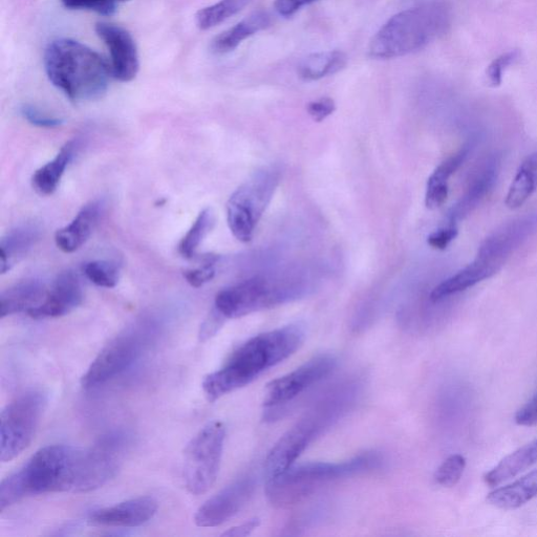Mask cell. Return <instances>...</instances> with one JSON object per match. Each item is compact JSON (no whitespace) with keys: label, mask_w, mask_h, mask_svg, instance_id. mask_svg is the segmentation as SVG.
Segmentation results:
<instances>
[{"label":"cell","mask_w":537,"mask_h":537,"mask_svg":"<svg viewBox=\"0 0 537 537\" xmlns=\"http://www.w3.org/2000/svg\"><path fill=\"white\" fill-rule=\"evenodd\" d=\"M306 338L302 324L257 335L236 350L218 372L208 375L203 381V391L209 401L244 388L264 372L292 356Z\"/></svg>","instance_id":"6da1fadb"},{"label":"cell","mask_w":537,"mask_h":537,"mask_svg":"<svg viewBox=\"0 0 537 537\" xmlns=\"http://www.w3.org/2000/svg\"><path fill=\"white\" fill-rule=\"evenodd\" d=\"M44 62L54 87L77 103L102 98L114 78L110 64L99 53L69 38L53 40Z\"/></svg>","instance_id":"7a4b0ae2"},{"label":"cell","mask_w":537,"mask_h":537,"mask_svg":"<svg viewBox=\"0 0 537 537\" xmlns=\"http://www.w3.org/2000/svg\"><path fill=\"white\" fill-rule=\"evenodd\" d=\"M80 448L50 445L41 448L28 463L0 486V511L41 494L75 492Z\"/></svg>","instance_id":"3957f363"},{"label":"cell","mask_w":537,"mask_h":537,"mask_svg":"<svg viewBox=\"0 0 537 537\" xmlns=\"http://www.w3.org/2000/svg\"><path fill=\"white\" fill-rule=\"evenodd\" d=\"M451 24V13L443 3H427L404 10L380 28L370 42L376 59H393L423 50L443 36Z\"/></svg>","instance_id":"277c9868"},{"label":"cell","mask_w":537,"mask_h":537,"mask_svg":"<svg viewBox=\"0 0 537 537\" xmlns=\"http://www.w3.org/2000/svg\"><path fill=\"white\" fill-rule=\"evenodd\" d=\"M537 231V212L515 219L491 233L482 243L474 262L445 279L431 293L437 303L464 292L496 275L510 257Z\"/></svg>","instance_id":"5b68a950"},{"label":"cell","mask_w":537,"mask_h":537,"mask_svg":"<svg viewBox=\"0 0 537 537\" xmlns=\"http://www.w3.org/2000/svg\"><path fill=\"white\" fill-rule=\"evenodd\" d=\"M381 458L376 453L362 454L342 463H310L292 466L283 474L268 479L266 494L276 508L303 502L322 487L376 469Z\"/></svg>","instance_id":"8992f818"},{"label":"cell","mask_w":537,"mask_h":537,"mask_svg":"<svg viewBox=\"0 0 537 537\" xmlns=\"http://www.w3.org/2000/svg\"><path fill=\"white\" fill-rule=\"evenodd\" d=\"M354 395L351 389L331 395L290 428L274 445L266 459L267 478L281 475L291 468L307 447L347 411Z\"/></svg>","instance_id":"52a82bcc"},{"label":"cell","mask_w":537,"mask_h":537,"mask_svg":"<svg viewBox=\"0 0 537 537\" xmlns=\"http://www.w3.org/2000/svg\"><path fill=\"white\" fill-rule=\"evenodd\" d=\"M307 287L293 278L255 276L222 290L213 309L225 319L269 310L305 296Z\"/></svg>","instance_id":"ba28073f"},{"label":"cell","mask_w":537,"mask_h":537,"mask_svg":"<svg viewBox=\"0 0 537 537\" xmlns=\"http://www.w3.org/2000/svg\"><path fill=\"white\" fill-rule=\"evenodd\" d=\"M158 334L154 320H142L110 341L81 378L85 390H94L131 370Z\"/></svg>","instance_id":"9c48e42d"},{"label":"cell","mask_w":537,"mask_h":537,"mask_svg":"<svg viewBox=\"0 0 537 537\" xmlns=\"http://www.w3.org/2000/svg\"><path fill=\"white\" fill-rule=\"evenodd\" d=\"M281 179V168L265 167L233 192L226 209L228 226L236 240L251 242Z\"/></svg>","instance_id":"30bf717a"},{"label":"cell","mask_w":537,"mask_h":537,"mask_svg":"<svg viewBox=\"0 0 537 537\" xmlns=\"http://www.w3.org/2000/svg\"><path fill=\"white\" fill-rule=\"evenodd\" d=\"M226 427L213 421L193 437L184 454L183 478L195 496L206 493L216 483L221 467Z\"/></svg>","instance_id":"8fae6325"},{"label":"cell","mask_w":537,"mask_h":537,"mask_svg":"<svg viewBox=\"0 0 537 537\" xmlns=\"http://www.w3.org/2000/svg\"><path fill=\"white\" fill-rule=\"evenodd\" d=\"M47 395L32 390L9 403L0 424V460L11 462L32 443L47 406Z\"/></svg>","instance_id":"7c38bea8"},{"label":"cell","mask_w":537,"mask_h":537,"mask_svg":"<svg viewBox=\"0 0 537 537\" xmlns=\"http://www.w3.org/2000/svg\"><path fill=\"white\" fill-rule=\"evenodd\" d=\"M130 439L121 432L102 437L81 449L75 492H89L111 481L119 471Z\"/></svg>","instance_id":"4fadbf2b"},{"label":"cell","mask_w":537,"mask_h":537,"mask_svg":"<svg viewBox=\"0 0 537 537\" xmlns=\"http://www.w3.org/2000/svg\"><path fill=\"white\" fill-rule=\"evenodd\" d=\"M337 367V358L332 354H320L292 373L267 384L264 406L279 407L290 403L311 386L329 377Z\"/></svg>","instance_id":"5bb4252c"},{"label":"cell","mask_w":537,"mask_h":537,"mask_svg":"<svg viewBox=\"0 0 537 537\" xmlns=\"http://www.w3.org/2000/svg\"><path fill=\"white\" fill-rule=\"evenodd\" d=\"M256 488V479L245 475L209 499L196 513L199 527H218L235 517L251 500Z\"/></svg>","instance_id":"9a60e30c"},{"label":"cell","mask_w":537,"mask_h":537,"mask_svg":"<svg viewBox=\"0 0 537 537\" xmlns=\"http://www.w3.org/2000/svg\"><path fill=\"white\" fill-rule=\"evenodd\" d=\"M95 31L110 51L113 77L121 82L133 81L139 73L140 60L130 32L107 23L96 24Z\"/></svg>","instance_id":"2e32d148"},{"label":"cell","mask_w":537,"mask_h":537,"mask_svg":"<svg viewBox=\"0 0 537 537\" xmlns=\"http://www.w3.org/2000/svg\"><path fill=\"white\" fill-rule=\"evenodd\" d=\"M84 294L79 275L68 270L60 273L44 302L28 314L33 319L57 318L68 315L76 310L83 302Z\"/></svg>","instance_id":"e0dca14e"},{"label":"cell","mask_w":537,"mask_h":537,"mask_svg":"<svg viewBox=\"0 0 537 537\" xmlns=\"http://www.w3.org/2000/svg\"><path fill=\"white\" fill-rule=\"evenodd\" d=\"M159 509L152 497H140L94 511L89 522L98 527L136 528L152 521Z\"/></svg>","instance_id":"ac0fdd59"},{"label":"cell","mask_w":537,"mask_h":537,"mask_svg":"<svg viewBox=\"0 0 537 537\" xmlns=\"http://www.w3.org/2000/svg\"><path fill=\"white\" fill-rule=\"evenodd\" d=\"M500 164V158L493 155L478 167L474 175H472L464 195L449 211V225L456 226L457 222L463 221L489 195V192L497 183Z\"/></svg>","instance_id":"d6986e66"},{"label":"cell","mask_w":537,"mask_h":537,"mask_svg":"<svg viewBox=\"0 0 537 537\" xmlns=\"http://www.w3.org/2000/svg\"><path fill=\"white\" fill-rule=\"evenodd\" d=\"M103 200L92 201L83 206L74 220L55 234V243L64 253H73L89 241L105 211Z\"/></svg>","instance_id":"ffe728a7"},{"label":"cell","mask_w":537,"mask_h":537,"mask_svg":"<svg viewBox=\"0 0 537 537\" xmlns=\"http://www.w3.org/2000/svg\"><path fill=\"white\" fill-rule=\"evenodd\" d=\"M41 226L36 222H27L11 229L0 241V271L6 274L23 261L39 242Z\"/></svg>","instance_id":"44dd1931"},{"label":"cell","mask_w":537,"mask_h":537,"mask_svg":"<svg viewBox=\"0 0 537 537\" xmlns=\"http://www.w3.org/2000/svg\"><path fill=\"white\" fill-rule=\"evenodd\" d=\"M48 288L40 279H25L0 295V317L29 313L44 302Z\"/></svg>","instance_id":"7402d4cb"},{"label":"cell","mask_w":537,"mask_h":537,"mask_svg":"<svg viewBox=\"0 0 537 537\" xmlns=\"http://www.w3.org/2000/svg\"><path fill=\"white\" fill-rule=\"evenodd\" d=\"M470 152L471 145H464L459 152L442 162L429 177L425 195V205L428 209L435 210L445 204L449 193L448 181L464 164Z\"/></svg>","instance_id":"603a6c76"},{"label":"cell","mask_w":537,"mask_h":537,"mask_svg":"<svg viewBox=\"0 0 537 537\" xmlns=\"http://www.w3.org/2000/svg\"><path fill=\"white\" fill-rule=\"evenodd\" d=\"M271 25V16L267 11H257L246 17L234 27L221 33L211 42L210 50L216 55H225L238 48L243 41Z\"/></svg>","instance_id":"cb8c5ba5"},{"label":"cell","mask_w":537,"mask_h":537,"mask_svg":"<svg viewBox=\"0 0 537 537\" xmlns=\"http://www.w3.org/2000/svg\"><path fill=\"white\" fill-rule=\"evenodd\" d=\"M77 148V141L67 142L52 161L35 171L32 177V187L39 196H52L57 190L64 173L75 157Z\"/></svg>","instance_id":"d4e9b609"},{"label":"cell","mask_w":537,"mask_h":537,"mask_svg":"<svg viewBox=\"0 0 537 537\" xmlns=\"http://www.w3.org/2000/svg\"><path fill=\"white\" fill-rule=\"evenodd\" d=\"M537 497V468L523 478L488 494L490 505L503 510L518 509Z\"/></svg>","instance_id":"484cf974"},{"label":"cell","mask_w":537,"mask_h":537,"mask_svg":"<svg viewBox=\"0 0 537 537\" xmlns=\"http://www.w3.org/2000/svg\"><path fill=\"white\" fill-rule=\"evenodd\" d=\"M537 463V439L524 445L504 458L496 467L491 469L484 477L485 483L490 487L499 485L513 479Z\"/></svg>","instance_id":"4316f807"},{"label":"cell","mask_w":537,"mask_h":537,"mask_svg":"<svg viewBox=\"0 0 537 537\" xmlns=\"http://www.w3.org/2000/svg\"><path fill=\"white\" fill-rule=\"evenodd\" d=\"M348 57L341 51H328L306 57L298 66V75L306 81H316L337 74L346 68Z\"/></svg>","instance_id":"83f0119b"},{"label":"cell","mask_w":537,"mask_h":537,"mask_svg":"<svg viewBox=\"0 0 537 537\" xmlns=\"http://www.w3.org/2000/svg\"><path fill=\"white\" fill-rule=\"evenodd\" d=\"M537 189V150L520 166L508 190L506 206L515 210L522 207Z\"/></svg>","instance_id":"f1b7e54d"},{"label":"cell","mask_w":537,"mask_h":537,"mask_svg":"<svg viewBox=\"0 0 537 537\" xmlns=\"http://www.w3.org/2000/svg\"><path fill=\"white\" fill-rule=\"evenodd\" d=\"M216 225V214L211 208L202 210L191 228L185 234L179 245V253L184 259L191 260L197 256V252L207 235Z\"/></svg>","instance_id":"f546056e"},{"label":"cell","mask_w":537,"mask_h":537,"mask_svg":"<svg viewBox=\"0 0 537 537\" xmlns=\"http://www.w3.org/2000/svg\"><path fill=\"white\" fill-rule=\"evenodd\" d=\"M253 0H220L219 3L201 9L196 14V24L202 31L210 30L240 13Z\"/></svg>","instance_id":"4dcf8cb0"},{"label":"cell","mask_w":537,"mask_h":537,"mask_svg":"<svg viewBox=\"0 0 537 537\" xmlns=\"http://www.w3.org/2000/svg\"><path fill=\"white\" fill-rule=\"evenodd\" d=\"M83 274L94 285L112 289L115 288L121 276L120 265L112 260L92 261L83 266Z\"/></svg>","instance_id":"1f68e13d"},{"label":"cell","mask_w":537,"mask_h":537,"mask_svg":"<svg viewBox=\"0 0 537 537\" xmlns=\"http://www.w3.org/2000/svg\"><path fill=\"white\" fill-rule=\"evenodd\" d=\"M465 468L466 460L463 456H450L436 470L435 481L446 488L454 487L461 481Z\"/></svg>","instance_id":"d6a6232c"},{"label":"cell","mask_w":537,"mask_h":537,"mask_svg":"<svg viewBox=\"0 0 537 537\" xmlns=\"http://www.w3.org/2000/svg\"><path fill=\"white\" fill-rule=\"evenodd\" d=\"M220 260L221 256L216 254L202 256L201 266L184 272L187 283L193 288H200L211 282L217 274V266Z\"/></svg>","instance_id":"836d02e7"},{"label":"cell","mask_w":537,"mask_h":537,"mask_svg":"<svg viewBox=\"0 0 537 537\" xmlns=\"http://www.w3.org/2000/svg\"><path fill=\"white\" fill-rule=\"evenodd\" d=\"M130 0H61L64 7L70 10H88L103 16L116 14L118 6Z\"/></svg>","instance_id":"e575fe53"},{"label":"cell","mask_w":537,"mask_h":537,"mask_svg":"<svg viewBox=\"0 0 537 537\" xmlns=\"http://www.w3.org/2000/svg\"><path fill=\"white\" fill-rule=\"evenodd\" d=\"M520 57L518 51H510L494 59L487 70V77L492 87H499L503 81L505 72L513 66Z\"/></svg>","instance_id":"d590c367"},{"label":"cell","mask_w":537,"mask_h":537,"mask_svg":"<svg viewBox=\"0 0 537 537\" xmlns=\"http://www.w3.org/2000/svg\"><path fill=\"white\" fill-rule=\"evenodd\" d=\"M20 115L30 124L40 128H56L64 123L61 118L41 111L38 107L31 104L21 106Z\"/></svg>","instance_id":"8d00e7d4"},{"label":"cell","mask_w":537,"mask_h":537,"mask_svg":"<svg viewBox=\"0 0 537 537\" xmlns=\"http://www.w3.org/2000/svg\"><path fill=\"white\" fill-rule=\"evenodd\" d=\"M458 228L455 225L443 227L427 238V244L437 250H445L458 236Z\"/></svg>","instance_id":"74e56055"},{"label":"cell","mask_w":537,"mask_h":537,"mask_svg":"<svg viewBox=\"0 0 537 537\" xmlns=\"http://www.w3.org/2000/svg\"><path fill=\"white\" fill-rule=\"evenodd\" d=\"M307 111L315 122L325 121L336 111L335 101L331 98H320L312 101L307 106Z\"/></svg>","instance_id":"f35d334b"},{"label":"cell","mask_w":537,"mask_h":537,"mask_svg":"<svg viewBox=\"0 0 537 537\" xmlns=\"http://www.w3.org/2000/svg\"><path fill=\"white\" fill-rule=\"evenodd\" d=\"M515 422L521 426L537 425V394L528 401L515 415Z\"/></svg>","instance_id":"ab89813d"},{"label":"cell","mask_w":537,"mask_h":537,"mask_svg":"<svg viewBox=\"0 0 537 537\" xmlns=\"http://www.w3.org/2000/svg\"><path fill=\"white\" fill-rule=\"evenodd\" d=\"M318 0H275L274 8L283 17H291L300 9L309 6Z\"/></svg>","instance_id":"60d3db41"},{"label":"cell","mask_w":537,"mask_h":537,"mask_svg":"<svg viewBox=\"0 0 537 537\" xmlns=\"http://www.w3.org/2000/svg\"><path fill=\"white\" fill-rule=\"evenodd\" d=\"M225 320L226 319L222 315L212 309L202 327L201 338L205 340L212 337L223 326Z\"/></svg>","instance_id":"b9f144b4"},{"label":"cell","mask_w":537,"mask_h":537,"mask_svg":"<svg viewBox=\"0 0 537 537\" xmlns=\"http://www.w3.org/2000/svg\"><path fill=\"white\" fill-rule=\"evenodd\" d=\"M261 524L260 519H252L245 524L234 527L223 533V536L229 537H245L250 535Z\"/></svg>","instance_id":"7bdbcfd3"}]
</instances>
